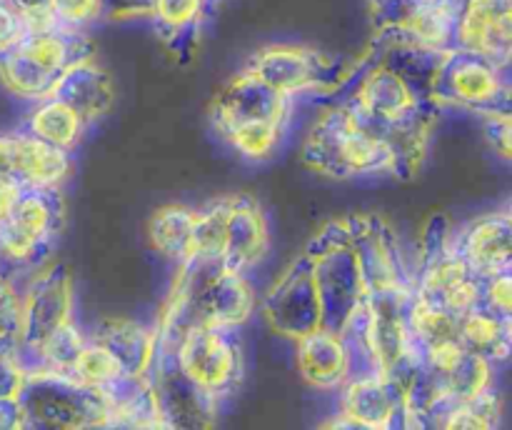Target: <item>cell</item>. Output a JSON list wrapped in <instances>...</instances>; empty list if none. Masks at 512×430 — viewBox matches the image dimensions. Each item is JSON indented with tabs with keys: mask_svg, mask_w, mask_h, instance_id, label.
<instances>
[{
	"mask_svg": "<svg viewBox=\"0 0 512 430\" xmlns=\"http://www.w3.org/2000/svg\"><path fill=\"white\" fill-rule=\"evenodd\" d=\"M483 300L488 303V310L510 318L512 310V293H510V273H498L485 278Z\"/></svg>",
	"mask_w": 512,
	"mask_h": 430,
	"instance_id": "12",
	"label": "cell"
},
{
	"mask_svg": "<svg viewBox=\"0 0 512 430\" xmlns=\"http://www.w3.org/2000/svg\"><path fill=\"white\" fill-rule=\"evenodd\" d=\"M68 153L33 133H13V183L23 190L53 193L70 175Z\"/></svg>",
	"mask_w": 512,
	"mask_h": 430,
	"instance_id": "2",
	"label": "cell"
},
{
	"mask_svg": "<svg viewBox=\"0 0 512 430\" xmlns=\"http://www.w3.org/2000/svg\"><path fill=\"white\" fill-rule=\"evenodd\" d=\"M508 318L488 308H473L458 318V340L483 360L508 358Z\"/></svg>",
	"mask_w": 512,
	"mask_h": 430,
	"instance_id": "6",
	"label": "cell"
},
{
	"mask_svg": "<svg viewBox=\"0 0 512 430\" xmlns=\"http://www.w3.org/2000/svg\"><path fill=\"white\" fill-rule=\"evenodd\" d=\"M450 90H453L455 98L468 105H488L503 93V83H500L495 65H490L483 58H475L453 70Z\"/></svg>",
	"mask_w": 512,
	"mask_h": 430,
	"instance_id": "8",
	"label": "cell"
},
{
	"mask_svg": "<svg viewBox=\"0 0 512 430\" xmlns=\"http://www.w3.org/2000/svg\"><path fill=\"white\" fill-rule=\"evenodd\" d=\"M83 113L63 100H48L38 105L28 118V133L35 138L70 150L83 138Z\"/></svg>",
	"mask_w": 512,
	"mask_h": 430,
	"instance_id": "7",
	"label": "cell"
},
{
	"mask_svg": "<svg viewBox=\"0 0 512 430\" xmlns=\"http://www.w3.org/2000/svg\"><path fill=\"white\" fill-rule=\"evenodd\" d=\"M50 228H53V210L43 190H23L13 213L0 228V255L13 263H25L43 248Z\"/></svg>",
	"mask_w": 512,
	"mask_h": 430,
	"instance_id": "1",
	"label": "cell"
},
{
	"mask_svg": "<svg viewBox=\"0 0 512 430\" xmlns=\"http://www.w3.org/2000/svg\"><path fill=\"white\" fill-rule=\"evenodd\" d=\"M463 263L478 275L480 280L490 275L508 273L510 270V225L505 218L478 220L465 233Z\"/></svg>",
	"mask_w": 512,
	"mask_h": 430,
	"instance_id": "4",
	"label": "cell"
},
{
	"mask_svg": "<svg viewBox=\"0 0 512 430\" xmlns=\"http://www.w3.org/2000/svg\"><path fill=\"white\" fill-rule=\"evenodd\" d=\"M180 360L190 378L208 388L228 383L235 368L233 350L218 330H190L180 348Z\"/></svg>",
	"mask_w": 512,
	"mask_h": 430,
	"instance_id": "5",
	"label": "cell"
},
{
	"mask_svg": "<svg viewBox=\"0 0 512 430\" xmlns=\"http://www.w3.org/2000/svg\"><path fill=\"white\" fill-rule=\"evenodd\" d=\"M158 13L168 20L170 25H183L195 18L200 8V0H155Z\"/></svg>",
	"mask_w": 512,
	"mask_h": 430,
	"instance_id": "14",
	"label": "cell"
},
{
	"mask_svg": "<svg viewBox=\"0 0 512 430\" xmlns=\"http://www.w3.org/2000/svg\"><path fill=\"white\" fill-rule=\"evenodd\" d=\"M193 220L195 213L178 208L155 215L153 225H150L155 248L173 258L193 260Z\"/></svg>",
	"mask_w": 512,
	"mask_h": 430,
	"instance_id": "10",
	"label": "cell"
},
{
	"mask_svg": "<svg viewBox=\"0 0 512 430\" xmlns=\"http://www.w3.org/2000/svg\"><path fill=\"white\" fill-rule=\"evenodd\" d=\"M48 5L55 18L65 23H80V20L93 18L98 0H48Z\"/></svg>",
	"mask_w": 512,
	"mask_h": 430,
	"instance_id": "13",
	"label": "cell"
},
{
	"mask_svg": "<svg viewBox=\"0 0 512 430\" xmlns=\"http://www.w3.org/2000/svg\"><path fill=\"white\" fill-rule=\"evenodd\" d=\"M25 23L18 5L0 0V53H8L23 40Z\"/></svg>",
	"mask_w": 512,
	"mask_h": 430,
	"instance_id": "11",
	"label": "cell"
},
{
	"mask_svg": "<svg viewBox=\"0 0 512 430\" xmlns=\"http://www.w3.org/2000/svg\"><path fill=\"white\" fill-rule=\"evenodd\" d=\"M468 55L500 63L510 50V15L505 0H470L458 28Z\"/></svg>",
	"mask_w": 512,
	"mask_h": 430,
	"instance_id": "3",
	"label": "cell"
},
{
	"mask_svg": "<svg viewBox=\"0 0 512 430\" xmlns=\"http://www.w3.org/2000/svg\"><path fill=\"white\" fill-rule=\"evenodd\" d=\"M228 138L235 150L245 158H268L280 140L278 115H253V118H233L228 125Z\"/></svg>",
	"mask_w": 512,
	"mask_h": 430,
	"instance_id": "9",
	"label": "cell"
}]
</instances>
